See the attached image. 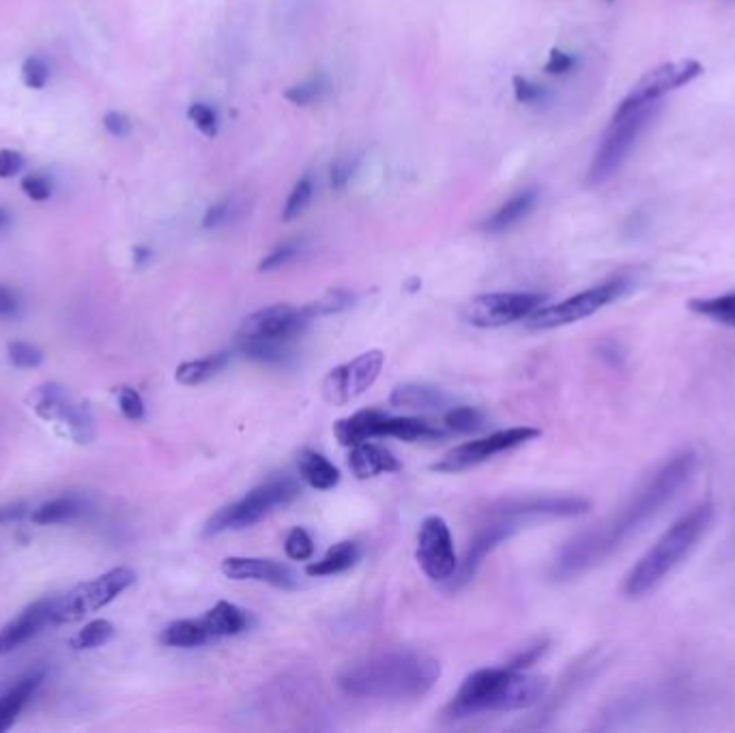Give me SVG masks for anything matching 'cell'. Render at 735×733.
Wrapping results in <instances>:
<instances>
[{
    "mask_svg": "<svg viewBox=\"0 0 735 733\" xmlns=\"http://www.w3.org/2000/svg\"><path fill=\"white\" fill-rule=\"evenodd\" d=\"M699 467V454L693 448L675 452L662 463L654 476L634 493L622 508L607 521L581 531L564 549L559 551L553 577L568 581L607 562L622 546L652 523L656 516L680 497L684 488L693 482Z\"/></svg>",
    "mask_w": 735,
    "mask_h": 733,
    "instance_id": "cell-1",
    "label": "cell"
},
{
    "mask_svg": "<svg viewBox=\"0 0 735 733\" xmlns=\"http://www.w3.org/2000/svg\"><path fill=\"white\" fill-rule=\"evenodd\" d=\"M441 678L435 656L417 650H392L347 665L338 673V686L353 699L402 701L422 699Z\"/></svg>",
    "mask_w": 735,
    "mask_h": 733,
    "instance_id": "cell-2",
    "label": "cell"
},
{
    "mask_svg": "<svg viewBox=\"0 0 735 733\" xmlns=\"http://www.w3.org/2000/svg\"><path fill=\"white\" fill-rule=\"evenodd\" d=\"M714 516L716 508L712 501H699L682 514L630 568L622 585L624 596L628 600H641L665 583L708 534Z\"/></svg>",
    "mask_w": 735,
    "mask_h": 733,
    "instance_id": "cell-3",
    "label": "cell"
},
{
    "mask_svg": "<svg viewBox=\"0 0 735 733\" xmlns=\"http://www.w3.org/2000/svg\"><path fill=\"white\" fill-rule=\"evenodd\" d=\"M549 693V680L512 667H488L467 675L445 716L467 718L484 712L527 710Z\"/></svg>",
    "mask_w": 735,
    "mask_h": 733,
    "instance_id": "cell-4",
    "label": "cell"
},
{
    "mask_svg": "<svg viewBox=\"0 0 735 733\" xmlns=\"http://www.w3.org/2000/svg\"><path fill=\"white\" fill-rule=\"evenodd\" d=\"M314 321L310 310L288 304L269 306L250 314L237 334L239 351L261 364H284L293 353V342Z\"/></svg>",
    "mask_w": 735,
    "mask_h": 733,
    "instance_id": "cell-5",
    "label": "cell"
},
{
    "mask_svg": "<svg viewBox=\"0 0 735 733\" xmlns=\"http://www.w3.org/2000/svg\"><path fill=\"white\" fill-rule=\"evenodd\" d=\"M301 495L299 484L288 476H273L267 482L258 484L256 488L241 497L239 501L228 503L220 508L205 523V536L222 534V531H237L252 527L276 508L288 506Z\"/></svg>",
    "mask_w": 735,
    "mask_h": 733,
    "instance_id": "cell-6",
    "label": "cell"
},
{
    "mask_svg": "<svg viewBox=\"0 0 735 733\" xmlns=\"http://www.w3.org/2000/svg\"><path fill=\"white\" fill-rule=\"evenodd\" d=\"M134 583H136V572L125 566L112 568L93 581L80 583L65 596L56 598L54 611H52V624L82 622L86 615L104 609Z\"/></svg>",
    "mask_w": 735,
    "mask_h": 733,
    "instance_id": "cell-7",
    "label": "cell"
},
{
    "mask_svg": "<svg viewBox=\"0 0 735 733\" xmlns=\"http://www.w3.org/2000/svg\"><path fill=\"white\" fill-rule=\"evenodd\" d=\"M654 112L656 104L630 110L626 114H613V121L607 129V134H604L592 160V166L587 170V185L596 188V185H602L615 175L619 166L624 164L628 153L632 151V147L637 145L643 127L654 117Z\"/></svg>",
    "mask_w": 735,
    "mask_h": 733,
    "instance_id": "cell-8",
    "label": "cell"
},
{
    "mask_svg": "<svg viewBox=\"0 0 735 733\" xmlns=\"http://www.w3.org/2000/svg\"><path fill=\"white\" fill-rule=\"evenodd\" d=\"M630 286L632 282L624 276L604 280L592 286V289L559 301V304L538 308L529 316V327L540 329L542 332V329H555V327H564V325H572L583 319H589V316H594L602 308L611 306L613 301L622 299L630 291Z\"/></svg>",
    "mask_w": 735,
    "mask_h": 733,
    "instance_id": "cell-9",
    "label": "cell"
},
{
    "mask_svg": "<svg viewBox=\"0 0 735 733\" xmlns=\"http://www.w3.org/2000/svg\"><path fill=\"white\" fill-rule=\"evenodd\" d=\"M540 435H542V430L531 428V426H514L506 430H497V433L488 435V437L456 445V448L445 454L439 463L432 465V471H439V473L467 471V469H473V467L490 461V458L497 454L521 448V445L538 439Z\"/></svg>",
    "mask_w": 735,
    "mask_h": 733,
    "instance_id": "cell-10",
    "label": "cell"
},
{
    "mask_svg": "<svg viewBox=\"0 0 735 733\" xmlns=\"http://www.w3.org/2000/svg\"><path fill=\"white\" fill-rule=\"evenodd\" d=\"M28 402H31L33 411L41 420L59 426L76 443H89L95 437L91 413L86 411V407L71 400L65 387L56 383H43L35 387L33 394L28 396Z\"/></svg>",
    "mask_w": 735,
    "mask_h": 733,
    "instance_id": "cell-11",
    "label": "cell"
},
{
    "mask_svg": "<svg viewBox=\"0 0 735 733\" xmlns=\"http://www.w3.org/2000/svg\"><path fill=\"white\" fill-rule=\"evenodd\" d=\"M701 74H703V65L695 59L662 63L647 71V74L632 86L630 93L622 99V104L617 106L615 114H626L630 110L652 106L658 102V99L697 80Z\"/></svg>",
    "mask_w": 735,
    "mask_h": 733,
    "instance_id": "cell-12",
    "label": "cell"
},
{
    "mask_svg": "<svg viewBox=\"0 0 735 733\" xmlns=\"http://www.w3.org/2000/svg\"><path fill=\"white\" fill-rule=\"evenodd\" d=\"M589 510H592V501L585 497H525L497 501L486 508L484 516H490V519H510L523 527L544 519H576V516H583Z\"/></svg>",
    "mask_w": 735,
    "mask_h": 733,
    "instance_id": "cell-13",
    "label": "cell"
},
{
    "mask_svg": "<svg viewBox=\"0 0 735 733\" xmlns=\"http://www.w3.org/2000/svg\"><path fill=\"white\" fill-rule=\"evenodd\" d=\"M385 364V355L379 349L366 351L357 355L351 362L342 364L334 370H329V375L323 381V398L334 407H344L366 394V390L374 385L379 379L381 370Z\"/></svg>",
    "mask_w": 735,
    "mask_h": 733,
    "instance_id": "cell-14",
    "label": "cell"
},
{
    "mask_svg": "<svg viewBox=\"0 0 735 733\" xmlns=\"http://www.w3.org/2000/svg\"><path fill=\"white\" fill-rule=\"evenodd\" d=\"M546 301L540 293H486L471 299L467 306V321L482 329L506 327L542 308Z\"/></svg>",
    "mask_w": 735,
    "mask_h": 733,
    "instance_id": "cell-15",
    "label": "cell"
},
{
    "mask_svg": "<svg viewBox=\"0 0 735 733\" xmlns=\"http://www.w3.org/2000/svg\"><path fill=\"white\" fill-rule=\"evenodd\" d=\"M417 564L432 581H450L458 568L452 531L441 516H428L417 536Z\"/></svg>",
    "mask_w": 735,
    "mask_h": 733,
    "instance_id": "cell-16",
    "label": "cell"
},
{
    "mask_svg": "<svg viewBox=\"0 0 735 733\" xmlns=\"http://www.w3.org/2000/svg\"><path fill=\"white\" fill-rule=\"evenodd\" d=\"M521 529V525L510 521V519H490V516H484V525L480 527L478 534L471 540L469 549L463 557V562L458 564L454 577L450 579V589H460L465 587L473 577L478 568L482 566L484 559L493 553L501 542H506L508 538H512L516 531Z\"/></svg>",
    "mask_w": 735,
    "mask_h": 733,
    "instance_id": "cell-17",
    "label": "cell"
},
{
    "mask_svg": "<svg viewBox=\"0 0 735 733\" xmlns=\"http://www.w3.org/2000/svg\"><path fill=\"white\" fill-rule=\"evenodd\" d=\"M222 572L233 581H261L278 589H293L299 583L291 568L261 557H226Z\"/></svg>",
    "mask_w": 735,
    "mask_h": 733,
    "instance_id": "cell-18",
    "label": "cell"
},
{
    "mask_svg": "<svg viewBox=\"0 0 735 733\" xmlns=\"http://www.w3.org/2000/svg\"><path fill=\"white\" fill-rule=\"evenodd\" d=\"M56 598H41L26 607L18 617H13L9 624L0 628V656L11 654L13 650L22 648V645L33 639L37 632L52 622Z\"/></svg>",
    "mask_w": 735,
    "mask_h": 733,
    "instance_id": "cell-19",
    "label": "cell"
},
{
    "mask_svg": "<svg viewBox=\"0 0 735 733\" xmlns=\"http://www.w3.org/2000/svg\"><path fill=\"white\" fill-rule=\"evenodd\" d=\"M374 437H394L407 443L415 441H432L445 437V430L437 424H430L426 420L417 418H392L385 411L374 422Z\"/></svg>",
    "mask_w": 735,
    "mask_h": 733,
    "instance_id": "cell-20",
    "label": "cell"
},
{
    "mask_svg": "<svg viewBox=\"0 0 735 733\" xmlns=\"http://www.w3.org/2000/svg\"><path fill=\"white\" fill-rule=\"evenodd\" d=\"M349 465L359 480H368L374 476H381V473H392L400 469L398 458L392 452L385 450L383 445L370 441L353 445L349 454Z\"/></svg>",
    "mask_w": 735,
    "mask_h": 733,
    "instance_id": "cell-21",
    "label": "cell"
},
{
    "mask_svg": "<svg viewBox=\"0 0 735 733\" xmlns=\"http://www.w3.org/2000/svg\"><path fill=\"white\" fill-rule=\"evenodd\" d=\"M538 196L540 194H538L536 188H527V190L516 192L499 209H495V213L490 215V218L484 220L482 228L490 235H499V233L510 231V228H514L518 222L525 220L527 215L533 209H536Z\"/></svg>",
    "mask_w": 735,
    "mask_h": 733,
    "instance_id": "cell-22",
    "label": "cell"
},
{
    "mask_svg": "<svg viewBox=\"0 0 735 733\" xmlns=\"http://www.w3.org/2000/svg\"><path fill=\"white\" fill-rule=\"evenodd\" d=\"M200 622L207 628L211 639L241 635V632L248 630L252 624L248 611H243L241 607L233 605V602L228 600H220L218 605L200 617Z\"/></svg>",
    "mask_w": 735,
    "mask_h": 733,
    "instance_id": "cell-23",
    "label": "cell"
},
{
    "mask_svg": "<svg viewBox=\"0 0 735 733\" xmlns=\"http://www.w3.org/2000/svg\"><path fill=\"white\" fill-rule=\"evenodd\" d=\"M389 405L400 407V409H420V411H432V409H445L450 405V396L443 394L441 390L428 385H398L396 390L389 396Z\"/></svg>",
    "mask_w": 735,
    "mask_h": 733,
    "instance_id": "cell-24",
    "label": "cell"
},
{
    "mask_svg": "<svg viewBox=\"0 0 735 733\" xmlns=\"http://www.w3.org/2000/svg\"><path fill=\"white\" fill-rule=\"evenodd\" d=\"M299 476L316 491H331L340 482V469L323 454L306 450L299 454Z\"/></svg>",
    "mask_w": 735,
    "mask_h": 733,
    "instance_id": "cell-25",
    "label": "cell"
},
{
    "mask_svg": "<svg viewBox=\"0 0 735 733\" xmlns=\"http://www.w3.org/2000/svg\"><path fill=\"white\" fill-rule=\"evenodd\" d=\"M41 680H43V671H35L31 675H26V678H22L5 697H0V733L7 731L13 723H16L18 714L26 706L28 697L37 691Z\"/></svg>",
    "mask_w": 735,
    "mask_h": 733,
    "instance_id": "cell-26",
    "label": "cell"
},
{
    "mask_svg": "<svg viewBox=\"0 0 735 733\" xmlns=\"http://www.w3.org/2000/svg\"><path fill=\"white\" fill-rule=\"evenodd\" d=\"M688 310L716 325L735 329V289L714 297H697L688 301Z\"/></svg>",
    "mask_w": 735,
    "mask_h": 733,
    "instance_id": "cell-27",
    "label": "cell"
},
{
    "mask_svg": "<svg viewBox=\"0 0 735 733\" xmlns=\"http://www.w3.org/2000/svg\"><path fill=\"white\" fill-rule=\"evenodd\" d=\"M359 546L351 540H344V542H338L331 546V549L325 553L323 559H319V562H312L308 564L306 572L310 574V577H331V574H340L344 570H349L357 564L359 559Z\"/></svg>",
    "mask_w": 735,
    "mask_h": 733,
    "instance_id": "cell-28",
    "label": "cell"
},
{
    "mask_svg": "<svg viewBox=\"0 0 735 733\" xmlns=\"http://www.w3.org/2000/svg\"><path fill=\"white\" fill-rule=\"evenodd\" d=\"M381 415V409H364L353 413L351 418L338 420L334 426V435L336 439L347 445V448H353V445L362 443V441H370L374 439V422Z\"/></svg>",
    "mask_w": 735,
    "mask_h": 733,
    "instance_id": "cell-29",
    "label": "cell"
},
{
    "mask_svg": "<svg viewBox=\"0 0 735 733\" xmlns=\"http://www.w3.org/2000/svg\"><path fill=\"white\" fill-rule=\"evenodd\" d=\"M228 359H230V353L220 351V353L203 357V359H194V362H183L175 372V379L187 387L200 385L218 375V372L228 364Z\"/></svg>",
    "mask_w": 735,
    "mask_h": 733,
    "instance_id": "cell-30",
    "label": "cell"
},
{
    "mask_svg": "<svg viewBox=\"0 0 735 733\" xmlns=\"http://www.w3.org/2000/svg\"><path fill=\"white\" fill-rule=\"evenodd\" d=\"M160 641L168 648H200L211 641V637L200 620H179L162 630Z\"/></svg>",
    "mask_w": 735,
    "mask_h": 733,
    "instance_id": "cell-31",
    "label": "cell"
},
{
    "mask_svg": "<svg viewBox=\"0 0 735 733\" xmlns=\"http://www.w3.org/2000/svg\"><path fill=\"white\" fill-rule=\"evenodd\" d=\"M78 514H80V503L71 497H61V499H52L48 503H43V506L33 510L31 521L35 525H56V523L71 521Z\"/></svg>",
    "mask_w": 735,
    "mask_h": 733,
    "instance_id": "cell-32",
    "label": "cell"
},
{
    "mask_svg": "<svg viewBox=\"0 0 735 733\" xmlns=\"http://www.w3.org/2000/svg\"><path fill=\"white\" fill-rule=\"evenodd\" d=\"M248 211L250 209H248V205H245L243 198L228 196V198L220 200V203H215L207 209L205 218H203V226L205 228H220V226H226V224H233L239 218H243V215Z\"/></svg>",
    "mask_w": 735,
    "mask_h": 733,
    "instance_id": "cell-33",
    "label": "cell"
},
{
    "mask_svg": "<svg viewBox=\"0 0 735 733\" xmlns=\"http://www.w3.org/2000/svg\"><path fill=\"white\" fill-rule=\"evenodd\" d=\"M357 301V295L353 291H347V289H334V291H327L323 297H319L316 301H312V304H308L306 308L310 310V314L314 316V319H319V316H329V314H338V312H344L355 306Z\"/></svg>",
    "mask_w": 735,
    "mask_h": 733,
    "instance_id": "cell-34",
    "label": "cell"
},
{
    "mask_svg": "<svg viewBox=\"0 0 735 733\" xmlns=\"http://www.w3.org/2000/svg\"><path fill=\"white\" fill-rule=\"evenodd\" d=\"M114 637V626L108 620H93L89 624H84L82 630H78V635L71 639V645L76 650H95L102 648L104 643H108Z\"/></svg>",
    "mask_w": 735,
    "mask_h": 733,
    "instance_id": "cell-35",
    "label": "cell"
},
{
    "mask_svg": "<svg viewBox=\"0 0 735 733\" xmlns=\"http://www.w3.org/2000/svg\"><path fill=\"white\" fill-rule=\"evenodd\" d=\"M327 89H329V84L325 76H314L310 80L288 86V89L284 91V99L295 106H310L314 102H319V99L327 93Z\"/></svg>",
    "mask_w": 735,
    "mask_h": 733,
    "instance_id": "cell-36",
    "label": "cell"
},
{
    "mask_svg": "<svg viewBox=\"0 0 735 733\" xmlns=\"http://www.w3.org/2000/svg\"><path fill=\"white\" fill-rule=\"evenodd\" d=\"M314 196V183H312V177H301L295 185L291 194H288L286 203H284V209H282V220L284 222H293L297 220L301 213H304L310 205V200Z\"/></svg>",
    "mask_w": 735,
    "mask_h": 733,
    "instance_id": "cell-37",
    "label": "cell"
},
{
    "mask_svg": "<svg viewBox=\"0 0 735 733\" xmlns=\"http://www.w3.org/2000/svg\"><path fill=\"white\" fill-rule=\"evenodd\" d=\"M445 428L454 430V433H475L484 426V418L478 409L473 407H452L445 413L443 420Z\"/></svg>",
    "mask_w": 735,
    "mask_h": 733,
    "instance_id": "cell-38",
    "label": "cell"
},
{
    "mask_svg": "<svg viewBox=\"0 0 735 733\" xmlns=\"http://www.w3.org/2000/svg\"><path fill=\"white\" fill-rule=\"evenodd\" d=\"M187 117H190V121L196 125V129L200 134H203L205 138H215L220 132V117L218 112H215L213 106L209 104H192L190 110H187Z\"/></svg>",
    "mask_w": 735,
    "mask_h": 733,
    "instance_id": "cell-39",
    "label": "cell"
},
{
    "mask_svg": "<svg viewBox=\"0 0 735 733\" xmlns=\"http://www.w3.org/2000/svg\"><path fill=\"white\" fill-rule=\"evenodd\" d=\"M284 551L288 557L295 559V562H308V559L314 555L312 536L304 527L291 529V534L286 536V542H284Z\"/></svg>",
    "mask_w": 735,
    "mask_h": 733,
    "instance_id": "cell-40",
    "label": "cell"
},
{
    "mask_svg": "<svg viewBox=\"0 0 735 733\" xmlns=\"http://www.w3.org/2000/svg\"><path fill=\"white\" fill-rule=\"evenodd\" d=\"M357 164H359V157H355L351 153L336 157V160L331 162V166H329V185H331V188H334V190L347 188L349 181L355 175Z\"/></svg>",
    "mask_w": 735,
    "mask_h": 733,
    "instance_id": "cell-41",
    "label": "cell"
},
{
    "mask_svg": "<svg viewBox=\"0 0 735 733\" xmlns=\"http://www.w3.org/2000/svg\"><path fill=\"white\" fill-rule=\"evenodd\" d=\"M9 362L20 370H33L43 362V353L28 342H11L7 347Z\"/></svg>",
    "mask_w": 735,
    "mask_h": 733,
    "instance_id": "cell-42",
    "label": "cell"
},
{
    "mask_svg": "<svg viewBox=\"0 0 735 733\" xmlns=\"http://www.w3.org/2000/svg\"><path fill=\"white\" fill-rule=\"evenodd\" d=\"M512 84H514V97H516L518 104L538 106V104H544L546 97H549V93H546L544 86L536 84V82L525 78V76H514Z\"/></svg>",
    "mask_w": 735,
    "mask_h": 733,
    "instance_id": "cell-43",
    "label": "cell"
},
{
    "mask_svg": "<svg viewBox=\"0 0 735 733\" xmlns=\"http://www.w3.org/2000/svg\"><path fill=\"white\" fill-rule=\"evenodd\" d=\"M299 250H301L299 241H284L263 258L261 265H258V269H261V271H276V269L291 263L293 258H297Z\"/></svg>",
    "mask_w": 735,
    "mask_h": 733,
    "instance_id": "cell-44",
    "label": "cell"
},
{
    "mask_svg": "<svg viewBox=\"0 0 735 733\" xmlns=\"http://www.w3.org/2000/svg\"><path fill=\"white\" fill-rule=\"evenodd\" d=\"M22 80L28 89H35V91L43 89V86H46L50 80L48 63L43 61L41 56H31V59H26L22 65Z\"/></svg>",
    "mask_w": 735,
    "mask_h": 733,
    "instance_id": "cell-45",
    "label": "cell"
},
{
    "mask_svg": "<svg viewBox=\"0 0 735 733\" xmlns=\"http://www.w3.org/2000/svg\"><path fill=\"white\" fill-rule=\"evenodd\" d=\"M117 396H119V409L129 422H140L144 418V402L134 387L127 385L119 387Z\"/></svg>",
    "mask_w": 735,
    "mask_h": 733,
    "instance_id": "cell-46",
    "label": "cell"
},
{
    "mask_svg": "<svg viewBox=\"0 0 735 733\" xmlns=\"http://www.w3.org/2000/svg\"><path fill=\"white\" fill-rule=\"evenodd\" d=\"M22 190L31 200L43 203V200H48L52 196V183L48 177H43L39 175V172H35V175H26L22 179Z\"/></svg>",
    "mask_w": 735,
    "mask_h": 733,
    "instance_id": "cell-47",
    "label": "cell"
},
{
    "mask_svg": "<svg viewBox=\"0 0 735 733\" xmlns=\"http://www.w3.org/2000/svg\"><path fill=\"white\" fill-rule=\"evenodd\" d=\"M574 67H576V56L555 48L549 54V61H546L544 71H546V74H553V76H564V74H570Z\"/></svg>",
    "mask_w": 735,
    "mask_h": 733,
    "instance_id": "cell-48",
    "label": "cell"
},
{
    "mask_svg": "<svg viewBox=\"0 0 735 733\" xmlns=\"http://www.w3.org/2000/svg\"><path fill=\"white\" fill-rule=\"evenodd\" d=\"M24 168L22 153L13 149H0V179H11L20 175Z\"/></svg>",
    "mask_w": 735,
    "mask_h": 733,
    "instance_id": "cell-49",
    "label": "cell"
},
{
    "mask_svg": "<svg viewBox=\"0 0 735 733\" xmlns=\"http://www.w3.org/2000/svg\"><path fill=\"white\" fill-rule=\"evenodd\" d=\"M104 127L114 138H125L132 132V121H129L123 112H108L104 117Z\"/></svg>",
    "mask_w": 735,
    "mask_h": 733,
    "instance_id": "cell-50",
    "label": "cell"
},
{
    "mask_svg": "<svg viewBox=\"0 0 735 733\" xmlns=\"http://www.w3.org/2000/svg\"><path fill=\"white\" fill-rule=\"evenodd\" d=\"M546 648H549V643H546V641L536 643V645H531V648H527L525 652L518 654V656L512 660V663H508V667L525 671L527 667H531L533 663H536V660L546 652Z\"/></svg>",
    "mask_w": 735,
    "mask_h": 733,
    "instance_id": "cell-51",
    "label": "cell"
},
{
    "mask_svg": "<svg viewBox=\"0 0 735 733\" xmlns=\"http://www.w3.org/2000/svg\"><path fill=\"white\" fill-rule=\"evenodd\" d=\"M28 514V503L26 501H13L7 503V506H0V525H9L16 523Z\"/></svg>",
    "mask_w": 735,
    "mask_h": 733,
    "instance_id": "cell-52",
    "label": "cell"
},
{
    "mask_svg": "<svg viewBox=\"0 0 735 733\" xmlns=\"http://www.w3.org/2000/svg\"><path fill=\"white\" fill-rule=\"evenodd\" d=\"M18 310V295L9 286L0 284V316H9Z\"/></svg>",
    "mask_w": 735,
    "mask_h": 733,
    "instance_id": "cell-53",
    "label": "cell"
},
{
    "mask_svg": "<svg viewBox=\"0 0 735 733\" xmlns=\"http://www.w3.org/2000/svg\"><path fill=\"white\" fill-rule=\"evenodd\" d=\"M134 256H136V263H138V265H142V263L147 261V258L151 256V252H149L147 248H136V254H134Z\"/></svg>",
    "mask_w": 735,
    "mask_h": 733,
    "instance_id": "cell-54",
    "label": "cell"
},
{
    "mask_svg": "<svg viewBox=\"0 0 735 733\" xmlns=\"http://www.w3.org/2000/svg\"><path fill=\"white\" fill-rule=\"evenodd\" d=\"M7 224V211L0 209V228H3Z\"/></svg>",
    "mask_w": 735,
    "mask_h": 733,
    "instance_id": "cell-55",
    "label": "cell"
},
{
    "mask_svg": "<svg viewBox=\"0 0 735 733\" xmlns=\"http://www.w3.org/2000/svg\"><path fill=\"white\" fill-rule=\"evenodd\" d=\"M609 3H613V0H609Z\"/></svg>",
    "mask_w": 735,
    "mask_h": 733,
    "instance_id": "cell-56",
    "label": "cell"
}]
</instances>
